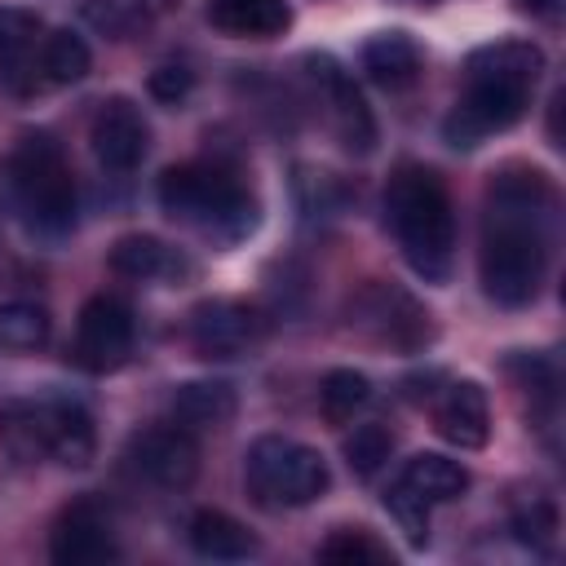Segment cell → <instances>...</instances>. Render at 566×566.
Wrapping results in <instances>:
<instances>
[{
    "label": "cell",
    "mask_w": 566,
    "mask_h": 566,
    "mask_svg": "<svg viewBox=\"0 0 566 566\" xmlns=\"http://www.w3.org/2000/svg\"><path fill=\"white\" fill-rule=\"evenodd\" d=\"M548 212L553 186L539 168L504 164L500 172H491L478 279L495 305L522 310L539 296L548 270Z\"/></svg>",
    "instance_id": "1"
},
{
    "label": "cell",
    "mask_w": 566,
    "mask_h": 566,
    "mask_svg": "<svg viewBox=\"0 0 566 566\" xmlns=\"http://www.w3.org/2000/svg\"><path fill=\"white\" fill-rule=\"evenodd\" d=\"M539 71H544V49L531 40H495L473 49L464 62V93L442 119V137L455 150H469L491 133L513 128L531 106Z\"/></svg>",
    "instance_id": "2"
},
{
    "label": "cell",
    "mask_w": 566,
    "mask_h": 566,
    "mask_svg": "<svg viewBox=\"0 0 566 566\" xmlns=\"http://www.w3.org/2000/svg\"><path fill=\"white\" fill-rule=\"evenodd\" d=\"M385 226L394 230L407 265L442 283L455 261V208L442 177L424 164H398L385 186Z\"/></svg>",
    "instance_id": "3"
},
{
    "label": "cell",
    "mask_w": 566,
    "mask_h": 566,
    "mask_svg": "<svg viewBox=\"0 0 566 566\" xmlns=\"http://www.w3.org/2000/svg\"><path fill=\"white\" fill-rule=\"evenodd\" d=\"M0 199L27 234L62 239L75 230V177L49 133H27L9 150L0 168Z\"/></svg>",
    "instance_id": "4"
},
{
    "label": "cell",
    "mask_w": 566,
    "mask_h": 566,
    "mask_svg": "<svg viewBox=\"0 0 566 566\" xmlns=\"http://www.w3.org/2000/svg\"><path fill=\"white\" fill-rule=\"evenodd\" d=\"M155 195L172 221H181L208 239L234 243L256 230V195L239 177V168H230L221 159H195V164L168 168L159 177Z\"/></svg>",
    "instance_id": "5"
},
{
    "label": "cell",
    "mask_w": 566,
    "mask_h": 566,
    "mask_svg": "<svg viewBox=\"0 0 566 566\" xmlns=\"http://www.w3.org/2000/svg\"><path fill=\"white\" fill-rule=\"evenodd\" d=\"M0 447L18 464H66L84 469L93 460L97 433L93 416L71 398H9L0 402Z\"/></svg>",
    "instance_id": "6"
},
{
    "label": "cell",
    "mask_w": 566,
    "mask_h": 566,
    "mask_svg": "<svg viewBox=\"0 0 566 566\" xmlns=\"http://www.w3.org/2000/svg\"><path fill=\"white\" fill-rule=\"evenodd\" d=\"M243 482L261 509H301L327 491L332 473H327V460L310 442L265 433L243 455Z\"/></svg>",
    "instance_id": "7"
},
{
    "label": "cell",
    "mask_w": 566,
    "mask_h": 566,
    "mask_svg": "<svg viewBox=\"0 0 566 566\" xmlns=\"http://www.w3.org/2000/svg\"><path fill=\"white\" fill-rule=\"evenodd\" d=\"M349 323H354L367 340H376V345H385V349H398V354H420V349L433 340V318H429V310H424L407 287L380 283V279H371L367 287L354 292V301H349Z\"/></svg>",
    "instance_id": "8"
},
{
    "label": "cell",
    "mask_w": 566,
    "mask_h": 566,
    "mask_svg": "<svg viewBox=\"0 0 566 566\" xmlns=\"http://www.w3.org/2000/svg\"><path fill=\"white\" fill-rule=\"evenodd\" d=\"M305 75L314 84V97L327 115V128L336 133V142L349 155H371L376 146V119L363 102V93L354 88V80L345 75V66L332 53H310L305 57Z\"/></svg>",
    "instance_id": "9"
},
{
    "label": "cell",
    "mask_w": 566,
    "mask_h": 566,
    "mask_svg": "<svg viewBox=\"0 0 566 566\" xmlns=\"http://www.w3.org/2000/svg\"><path fill=\"white\" fill-rule=\"evenodd\" d=\"M270 332V318L248 305V301H234V296H212V301H199L186 318V336L195 345L199 358H239V354H252Z\"/></svg>",
    "instance_id": "10"
},
{
    "label": "cell",
    "mask_w": 566,
    "mask_h": 566,
    "mask_svg": "<svg viewBox=\"0 0 566 566\" xmlns=\"http://www.w3.org/2000/svg\"><path fill=\"white\" fill-rule=\"evenodd\" d=\"M133 336H137L133 310L119 296H93V301H84V310L75 318L71 354L84 371H115V367L128 363Z\"/></svg>",
    "instance_id": "11"
},
{
    "label": "cell",
    "mask_w": 566,
    "mask_h": 566,
    "mask_svg": "<svg viewBox=\"0 0 566 566\" xmlns=\"http://www.w3.org/2000/svg\"><path fill=\"white\" fill-rule=\"evenodd\" d=\"M124 460L146 482H155L164 491H181L199 473V442L181 424H150V429H142V433L128 438Z\"/></svg>",
    "instance_id": "12"
},
{
    "label": "cell",
    "mask_w": 566,
    "mask_h": 566,
    "mask_svg": "<svg viewBox=\"0 0 566 566\" xmlns=\"http://www.w3.org/2000/svg\"><path fill=\"white\" fill-rule=\"evenodd\" d=\"M88 146L106 172H133L146 159L150 124L133 97H106L88 119Z\"/></svg>",
    "instance_id": "13"
},
{
    "label": "cell",
    "mask_w": 566,
    "mask_h": 566,
    "mask_svg": "<svg viewBox=\"0 0 566 566\" xmlns=\"http://www.w3.org/2000/svg\"><path fill=\"white\" fill-rule=\"evenodd\" d=\"M115 553L119 548H115V535H111V517L102 513L97 500L80 495L53 517V531H49V557L53 562L93 566V562H111Z\"/></svg>",
    "instance_id": "14"
},
{
    "label": "cell",
    "mask_w": 566,
    "mask_h": 566,
    "mask_svg": "<svg viewBox=\"0 0 566 566\" xmlns=\"http://www.w3.org/2000/svg\"><path fill=\"white\" fill-rule=\"evenodd\" d=\"M433 429L460 447V451H478L491 438V407L478 380H451L438 402H433Z\"/></svg>",
    "instance_id": "15"
},
{
    "label": "cell",
    "mask_w": 566,
    "mask_h": 566,
    "mask_svg": "<svg viewBox=\"0 0 566 566\" xmlns=\"http://www.w3.org/2000/svg\"><path fill=\"white\" fill-rule=\"evenodd\" d=\"M106 261H111L115 274L137 279V283H177V279L190 274V261L172 243H164L155 234H119L111 243Z\"/></svg>",
    "instance_id": "16"
},
{
    "label": "cell",
    "mask_w": 566,
    "mask_h": 566,
    "mask_svg": "<svg viewBox=\"0 0 566 566\" xmlns=\"http://www.w3.org/2000/svg\"><path fill=\"white\" fill-rule=\"evenodd\" d=\"M239 411V394L226 380H186L172 389L168 398V416L172 424L190 429V433H208V429H226Z\"/></svg>",
    "instance_id": "17"
},
{
    "label": "cell",
    "mask_w": 566,
    "mask_h": 566,
    "mask_svg": "<svg viewBox=\"0 0 566 566\" xmlns=\"http://www.w3.org/2000/svg\"><path fill=\"white\" fill-rule=\"evenodd\" d=\"M363 71H367L371 84H380L389 93H402L420 80L424 57H420V44L407 31H380L363 44Z\"/></svg>",
    "instance_id": "18"
},
{
    "label": "cell",
    "mask_w": 566,
    "mask_h": 566,
    "mask_svg": "<svg viewBox=\"0 0 566 566\" xmlns=\"http://www.w3.org/2000/svg\"><path fill=\"white\" fill-rule=\"evenodd\" d=\"M208 22L234 40H274L287 31V0H208Z\"/></svg>",
    "instance_id": "19"
},
{
    "label": "cell",
    "mask_w": 566,
    "mask_h": 566,
    "mask_svg": "<svg viewBox=\"0 0 566 566\" xmlns=\"http://www.w3.org/2000/svg\"><path fill=\"white\" fill-rule=\"evenodd\" d=\"M186 535H190V548L199 557H212V562H243V557L256 553V535L221 509H199L190 517Z\"/></svg>",
    "instance_id": "20"
},
{
    "label": "cell",
    "mask_w": 566,
    "mask_h": 566,
    "mask_svg": "<svg viewBox=\"0 0 566 566\" xmlns=\"http://www.w3.org/2000/svg\"><path fill=\"white\" fill-rule=\"evenodd\" d=\"M40 40H44V27L31 9H13V4H0V75L4 80H35L31 66H40Z\"/></svg>",
    "instance_id": "21"
},
{
    "label": "cell",
    "mask_w": 566,
    "mask_h": 566,
    "mask_svg": "<svg viewBox=\"0 0 566 566\" xmlns=\"http://www.w3.org/2000/svg\"><path fill=\"white\" fill-rule=\"evenodd\" d=\"M398 482H402L407 491H416L424 504H451V500H460V495L469 491V469H464L460 460H451V455L420 451V455H411V460L402 464Z\"/></svg>",
    "instance_id": "22"
},
{
    "label": "cell",
    "mask_w": 566,
    "mask_h": 566,
    "mask_svg": "<svg viewBox=\"0 0 566 566\" xmlns=\"http://www.w3.org/2000/svg\"><path fill=\"white\" fill-rule=\"evenodd\" d=\"M93 66L84 35L75 31H44L40 40V80L44 84H80Z\"/></svg>",
    "instance_id": "23"
},
{
    "label": "cell",
    "mask_w": 566,
    "mask_h": 566,
    "mask_svg": "<svg viewBox=\"0 0 566 566\" xmlns=\"http://www.w3.org/2000/svg\"><path fill=\"white\" fill-rule=\"evenodd\" d=\"M49 340V314L35 301H4L0 305V349L31 354Z\"/></svg>",
    "instance_id": "24"
},
{
    "label": "cell",
    "mask_w": 566,
    "mask_h": 566,
    "mask_svg": "<svg viewBox=\"0 0 566 566\" xmlns=\"http://www.w3.org/2000/svg\"><path fill=\"white\" fill-rule=\"evenodd\" d=\"M367 398H371V380L363 371H354V367H336L318 385V402H323V416L332 424L349 420L358 407H367Z\"/></svg>",
    "instance_id": "25"
},
{
    "label": "cell",
    "mask_w": 566,
    "mask_h": 566,
    "mask_svg": "<svg viewBox=\"0 0 566 566\" xmlns=\"http://www.w3.org/2000/svg\"><path fill=\"white\" fill-rule=\"evenodd\" d=\"M509 526H513V539L517 544H526L535 553H548L553 539H557V509H553L548 495H526V500L513 504Z\"/></svg>",
    "instance_id": "26"
},
{
    "label": "cell",
    "mask_w": 566,
    "mask_h": 566,
    "mask_svg": "<svg viewBox=\"0 0 566 566\" xmlns=\"http://www.w3.org/2000/svg\"><path fill=\"white\" fill-rule=\"evenodd\" d=\"M318 557L336 566H376V562H389V548L367 526H340L318 544Z\"/></svg>",
    "instance_id": "27"
},
{
    "label": "cell",
    "mask_w": 566,
    "mask_h": 566,
    "mask_svg": "<svg viewBox=\"0 0 566 566\" xmlns=\"http://www.w3.org/2000/svg\"><path fill=\"white\" fill-rule=\"evenodd\" d=\"M504 371L513 376V385L522 394H531V411L535 407L539 411H553V402H557V371H553V363L544 354H509L504 358Z\"/></svg>",
    "instance_id": "28"
},
{
    "label": "cell",
    "mask_w": 566,
    "mask_h": 566,
    "mask_svg": "<svg viewBox=\"0 0 566 566\" xmlns=\"http://www.w3.org/2000/svg\"><path fill=\"white\" fill-rule=\"evenodd\" d=\"M394 455V433L385 424H358L349 438H345V460L358 478H371L385 469V460Z\"/></svg>",
    "instance_id": "29"
},
{
    "label": "cell",
    "mask_w": 566,
    "mask_h": 566,
    "mask_svg": "<svg viewBox=\"0 0 566 566\" xmlns=\"http://www.w3.org/2000/svg\"><path fill=\"white\" fill-rule=\"evenodd\" d=\"M385 509H389V517L402 526V535H407L416 548L429 539V509H433V504H424L416 491H407L402 482H394V486L385 491Z\"/></svg>",
    "instance_id": "30"
},
{
    "label": "cell",
    "mask_w": 566,
    "mask_h": 566,
    "mask_svg": "<svg viewBox=\"0 0 566 566\" xmlns=\"http://www.w3.org/2000/svg\"><path fill=\"white\" fill-rule=\"evenodd\" d=\"M146 88H150V97H159V102L177 106V102L195 88V71H190V66H181V62H164V66H155V71H150Z\"/></svg>",
    "instance_id": "31"
},
{
    "label": "cell",
    "mask_w": 566,
    "mask_h": 566,
    "mask_svg": "<svg viewBox=\"0 0 566 566\" xmlns=\"http://www.w3.org/2000/svg\"><path fill=\"white\" fill-rule=\"evenodd\" d=\"M128 22H137V18H146V13H155V9H164L168 0H111Z\"/></svg>",
    "instance_id": "32"
},
{
    "label": "cell",
    "mask_w": 566,
    "mask_h": 566,
    "mask_svg": "<svg viewBox=\"0 0 566 566\" xmlns=\"http://www.w3.org/2000/svg\"><path fill=\"white\" fill-rule=\"evenodd\" d=\"M557 4H562V0H522V9H526V13H535V18H553V13H557Z\"/></svg>",
    "instance_id": "33"
}]
</instances>
